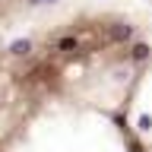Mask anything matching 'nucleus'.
Returning <instances> with one entry per match:
<instances>
[{
  "instance_id": "f03ea898",
  "label": "nucleus",
  "mask_w": 152,
  "mask_h": 152,
  "mask_svg": "<svg viewBox=\"0 0 152 152\" xmlns=\"http://www.w3.org/2000/svg\"><path fill=\"white\" fill-rule=\"evenodd\" d=\"M41 0H0V28L13 26L16 19H22L32 7H38Z\"/></svg>"
},
{
  "instance_id": "f257e3e1",
  "label": "nucleus",
  "mask_w": 152,
  "mask_h": 152,
  "mask_svg": "<svg viewBox=\"0 0 152 152\" xmlns=\"http://www.w3.org/2000/svg\"><path fill=\"white\" fill-rule=\"evenodd\" d=\"M149 66L146 32L114 10L0 41V152H149L130 121Z\"/></svg>"
}]
</instances>
